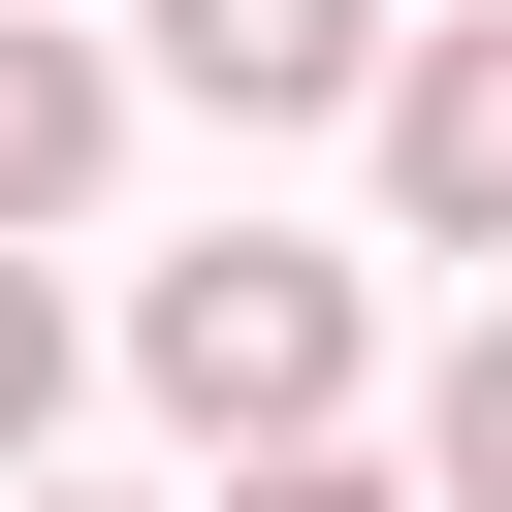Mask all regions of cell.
Returning <instances> with one entry per match:
<instances>
[{
    "label": "cell",
    "instance_id": "6da1fadb",
    "mask_svg": "<svg viewBox=\"0 0 512 512\" xmlns=\"http://www.w3.org/2000/svg\"><path fill=\"white\" fill-rule=\"evenodd\" d=\"M352 352H384V320H352V256H288V224H224V256H160V288H128V384H160L224 480H288V448L352 416Z\"/></svg>",
    "mask_w": 512,
    "mask_h": 512
},
{
    "label": "cell",
    "instance_id": "7a4b0ae2",
    "mask_svg": "<svg viewBox=\"0 0 512 512\" xmlns=\"http://www.w3.org/2000/svg\"><path fill=\"white\" fill-rule=\"evenodd\" d=\"M384 0H160V96H224V128H384Z\"/></svg>",
    "mask_w": 512,
    "mask_h": 512
},
{
    "label": "cell",
    "instance_id": "3957f363",
    "mask_svg": "<svg viewBox=\"0 0 512 512\" xmlns=\"http://www.w3.org/2000/svg\"><path fill=\"white\" fill-rule=\"evenodd\" d=\"M384 192H416V256H512V0H448L384 64Z\"/></svg>",
    "mask_w": 512,
    "mask_h": 512
},
{
    "label": "cell",
    "instance_id": "277c9868",
    "mask_svg": "<svg viewBox=\"0 0 512 512\" xmlns=\"http://www.w3.org/2000/svg\"><path fill=\"white\" fill-rule=\"evenodd\" d=\"M96 128H128V64H96V32H32V0H0V256H32V224H64V192H96Z\"/></svg>",
    "mask_w": 512,
    "mask_h": 512
},
{
    "label": "cell",
    "instance_id": "5b68a950",
    "mask_svg": "<svg viewBox=\"0 0 512 512\" xmlns=\"http://www.w3.org/2000/svg\"><path fill=\"white\" fill-rule=\"evenodd\" d=\"M32 416H64V288L0 256V512H32Z\"/></svg>",
    "mask_w": 512,
    "mask_h": 512
},
{
    "label": "cell",
    "instance_id": "8992f818",
    "mask_svg": "<svg viewBox=\"0 0 512 512\" xmlns=\"http://www.w3.org/2000/svg\"><path fill=\"white\" fill-rule=\"evenodd\" d=\"M416 448H448V512H512V320L448 352V416H416Z\"/></svg>",
    "mask_w": 512,
    "mask_h": 512
},
{
    "label": "cell",
    "instance_id": "52a82bcc",
    "mask_svg": "<svg viewBox=\"0 0 512 512\" xmlns=\"http://www.w3.org/2000/svg\"><path fill=\"white\" fill-rule=\"evenodd\" d=\"M224 512H416V480H384V448H288V480H224Z\"/></svg>",
    "mask_w": 512,
    "mask_h": 512
},
{
    "label": "cell",
    "instance_id": "ba28073f",
    "mask_svg": "<svg viewBox=\"0 0 512 512\" xmlns=\"http://www.w3.org/2000/svg\"><path fill=\"white\" fill-rule=\"evenodd\" d=\"M32 32H64V0H32Z\"/></svg>",
    "mask_w": 512,
    "mask_h": 512
}]
</instances>
